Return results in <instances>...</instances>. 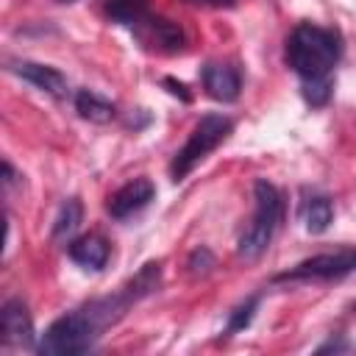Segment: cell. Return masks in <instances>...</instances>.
Listing matches in <instances>:
<instances>
[{
    "label": "cell",
    "instance_id": "1",
    "mask_svg": "<svg viewBox=\"0 0 356 356\" xmlns=\"http://www.w3.org/2000/svg\"><path fill=\"white\" fill-rule=\"evenodd\" d=\"M161 284V264L147 261L128 284H122L114 295L95 298L61 317H56L42 334L36 350L44 356H78L95 348L97 337L114 325L134 303L153 295Z\"/></svg>",
    "mask_w": 356,
    "mask_h": 356
},
{
    "label": "cell",
    "instance_id": "2",
    "mask_svg": "<svg viewBox=\"0 0 356 356\" xmlns=\"http://www.w3.org/2000/svg\"><path fill=\"white\" fill-rule=\"evenodd\" d=\"M286 67L300 78L303 100L323 108L334 92V70L342 58V36L334 28L300 22L286 39Z\"/></svg>",
    "mask_w": 356,
    "mask_h": 356
},
{
    "label": "cell",
    "instance_id": "3",
    "mask_svg": "<svg viewBox=\"0 0 356 356\" xmlns=\"http://www.w3.org/2000/svg\"><path fill=\"white\" fill-rule=\"evenodd\" d=\"M253 203H256L253 217L236 242V253L245 261H256L270 248V242L281 225V217H284V197L267 178L253 181Z\"/></svg>",
    "mask_w": 356,
    "mask_h": 356
},
{
    "label": "cell",
    "instance_id": "4",
    "mask_svg": "<svg viewBox=\"0 0 356 356\" xmlns=\"http://www.w3.org/2000/svg\"><path fill=\"white\" fill-rule=\"evenodd\" d=\"M234 131V120L225 114H206L197 120V125L192 128L189 139L184 142V147L172 156L170 161V178L175 184H181L211 150H217Z\"/></svg>",
    "mask_w": 356,
    "mask_h": 356
},
{
    "label": "cell",
    "instance_id": "5",
    "mask_svg": "<svg viewBox=\"0 0 356 356\" xmlns=\"http://www.w3.org/2000/svg\"><path fill=\"white\" fill-rule=\"evenodd\" d=\"M350 273H356V248H339L331 253L309 256L278 273L273 281H339Z\"/></svg>",
    "mask_w": 356,
    "mask_h": 356
},
{
    "label": "cell",
    "instance_id": "6",
    "mask_svg": "<svg viewBox=\"0 0 356 356\" xmlns=\"http://www.w3.org/2000/svg\"><path fill=\"white\" fill-rule=\"evenodd\" d=\"M134 39L139 42L142 50L147 53H159V56H175L184 50L186 44V36H184V28L167 17H159V14H145L134 28H131Z\"/></svg>",
    "mask_w": 356,
    "mask_h": 356
},
{
    "label": "cell",
    "instance_id": "7",
    "mask_svg": "<svg viewBox=\"0 0 356 356\" xmlns=\"http://www.w3.org/2000/svg\"><path fill=\"white\" fill-rule=\"evenodd\" d=\"M33 320L22 298H8L0 306V342L6 348H33Z\"/></svg>",
    "mask_w": 356,
    "mask_h": 356
},
{
    "label": "cell",
    "instance_id": "8",
    "mask_svg": "<svg viewBox=\"0 0 356 356\" xmlns=\"http://www.w3.org/2000/svg\"><path fill=\"white\" fill-rule=\"evenodd\" d=\"M8 72H14L17 78L28 81L31 86H36L39 92L50 95V97H67L70 92V83H67V75L50 64H39V61H25V58H17V61H8Z\"/></svg>",
    "mask_w": 356,
    "mask_h": 356
},
{
    "label": "cell",
    "instance_id": "9",
    "mask_svg": "<svg viewBox=\"0 0 356 356\" xmlns=\"http://www.w3.org/2000/svg\"><path fill=\"white\" fill-rule=\"evenodd\" d=\"M200 78H203L206 95L220 103H234L242 92V72L231 61H209L203 67Z\"/></svg>",
    "mask_w": 356,
    "mask_h": 356
},
{
    "label": "cell",
    "instance_id": "10",
    "mask_svg": "<svg viewBox=\"0 0 356 356\" xmlns=\"http://www.w3.org/2000/svg\"><path fill=\"white\" fill-rule=\"evenodd\" d=\"M153 197H156L153 181H150V178H134V181H128L125 186H120V189L108 197L106 211H108L114 220H128V217H134L136 211H142Z\"/></svg>",
    "mask_w": 356,
    "mask_h": 356
},
{
    "label": "cell",
    "instance_id": "11",
    "mask_svg": "<svg viewBox=\"0 0 356 356\" xmlns=\"http://www.w3.org/2000/svg\"><path fill=\"white\" fill-rule=\"evenodd\" d=\"M67 253L75 264H81L86 270H103L108 261V242L97 234H83L67 245Z\"/></svg>",
    "mask_w": 356,
    "mask_h": 356
},
{
    "label": "cell",
    "instance_id": "12",
    "mask_svg": "<svg viewBox=\"0 0 356 356\" xmlns=\"http://www.w3.org/2000/svg\"><path fill=\"white\" fill-rule=\"evenodd\" d=\"M72 103H75L78 117L81 120H89L95 125H106V122H111L117 117V106L111 100H106L103 95L92 92V89H78L75 97H72Z\"/></svg>",
    "mask_w": 356,
    "mask_h": 356
},
{
    "label": "cell",
    "instance_id": "13",
    "mask_svg": "<svg viewBox=\"0 0 356 356\" xmlns=\"http://www.w3.org/2000/svg\"><path fill=\"white\" fill-rule=\"evenodd\" d=\"M300 220L306 225L309 234H323L328 231V225L334 222V206H331V197L320 195V192H312L303 197L300 203Z\"/></svg>",
    "mask_w": 356,
    "mask_h": 356
},
{
    "label": "cell",
    "instance_id": "14",
    "mask_svg": "<svg viewBox=\"0 0 356 356\" xmlns=\"http://www.w3.org/2000/svg\"><path fill=\"white\" fill-rule=\"evenodd\" d=\"M106 17L122 28H134L147 11H150V0H106Z\"/></svg>",
    "mask_w": 356,
    "mask_h": 356
},
{
    "label": "cell",
    "instance_id": "15",
    "mask_svg": "<svg viewBox=\"0 0 356 356\" xmlns=\"http://www.w3.org/2000/svg\"><path fill=\"white\" fill-rule=\"evenodd\" d=\"M81 220H83V206H81L78 197H70V200L58 209V217H56V222H53V239H67V236H72V234L78 231Z\"/></svg>",
    "mask_w": 356,
    "mask_h": 356
},
{
    "label": "cell",
    "instance_id": "16",
    "mask_svg": "<svg viewBox=\"0 0 356 356\" xmlns=\"http://www.w3.org/2000/svg\"><path fill=\"white\" fill-rule=\"evenodd\" d=\"M259 295H250V298H245L239 306H234L231 312H228V323H225V328H222V337H234L236 331H245L250 323H253V317H256V309H259Z\"/></svg>",
    "mask_w": 356,
    "mask_h": 356
},
{
    "label": "cell",
    "instance_id": "17",
    "mask_svg": "<svg viewBox=\"0 0 356 356\" xmlns=\"http://www.w3.org/2000/svg\"><path fill=\"white\" fill-rule=\"evenodd\" d=\"M186 267H189V275H209L211 273V267H214V256H211V250L209 248H195L192 253H189V259H186Z\"/></svg>",
    "mask_w": 356,
    "mask_h": 356
},
{
    "label": "cell",
    "instance_id": "18",
    "mask_svg": "<svg viewBox=\"0 0 356 356\" xmlns=\"http://www.w3.org/2000/svg\"><path fill=\"white\" fill-rule=\"evenodd\" d=\"M350 350H356V345L348 342L342 334H337V337H331V339H325L323 345L314 348V353H350Z\"/></svg>",
    "mask_w": 356,
    "mask_h": 356
},
{
    "label": "cell",
    "instance_id": "19",
    "mask_svg": "<svg viewBox=\"0 0 356 356\" xmlns=\"http://www.w3.org/2000/svg\"><path fill=\"white\" fill-rule=\"evenodd\" d=\"M161 86H167V92L170 95H175V97H181L184 103H189L192 100V95H189V89H186V83L184 81H175V78H161Z\"/></svg>",
    "mask_w": 356,
    "mask_h": 356
},
{
    "label": "cell",
    "instance_id": "20",
    "mask_svg": "<svg viewBox=\"0 0 356 356\" xmlns=\"http://www.w3.org/2000/svg\"><path fill=\"white\" fill-rule=\"evenodd\" d=\"M189 6H200V8H234L236 0H184Z\"/></svg>",
    "mask_w": 356,
    "mask_h": 356
},
{
    "label": "cell",
    "instance_id": "21",
    "mask_svg": "<svg viewBox=\"0 0 356 356\" xmlns=\"http://www.w3.org/2000/svg\"><path fill=\"white\" fill-rule=\"evenodd\" d=\"M58 3H75V0H58Z\"/></svg>",
    "mask_w": 356,
    "mask_h": 356
},
{
    "label": "cell",
    "instance_id": "22",
    "mask_svg": "<svg viewBox=\"0 0 356 356\" xmlns=\"http://www.w3.org/2000/svg\"><path fill=\"white\" fill-rule=\"evenodd\" d=\"M353 312H356V300H353Z\"/></svg>",
    "mask_w": 356,
    "mask_h": 356
}]
</instances>
